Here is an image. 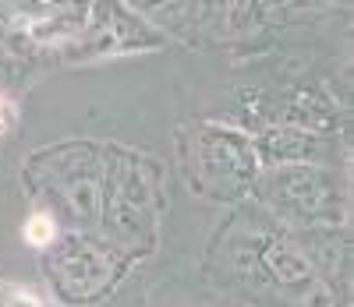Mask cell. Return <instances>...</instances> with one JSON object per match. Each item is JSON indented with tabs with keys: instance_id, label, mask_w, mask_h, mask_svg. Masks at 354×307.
<instances>
[{
	"instance_id": "cell-2",
	"label": "cell",
	"mask_w": 354,
	"mask_h": 307,
	"mask_svg": "<svg viewBox=\"0 0 354 307\" xmlns=\"http://www.w3.org/2000/svg\"><path fill=\"white\" fill-rule=\"evenodd\" d=\"M0 307H39V300L28 290H4L0 293Z\"/></svg>"
},
{
	"instance_id": "cell-1",
	"label": "cell",
	"mask_w": 354,
	"mask_h": 307,
	"mask_svg": "<svg viewBox=\"0 0 354 307\" xmlns=\"http://www.w3.org/2000/svg\"><path fill=\"white\" fill-rule=\"evenodd\" d=\"M25 240L32 244V248H46V244H53V240H57V223H53V216H46V212H36V216L25 223Z\"/></svg>"
},
{
	"instance_id": "cell-3",
	"label": "cell",
	"mask_w": 354,
	"mask_h": 307,
	"mask_svg": "<svg viewBox=\"0 0 354 307\" xmlns=\"http://www.w3.org/2000/svg\"><path fill=\"white\" fill-rule=\"evenodd\" d=\"M8 124H11V106H8L4 99H0V131H4Z\"/></svg>"
}]
</instances>
